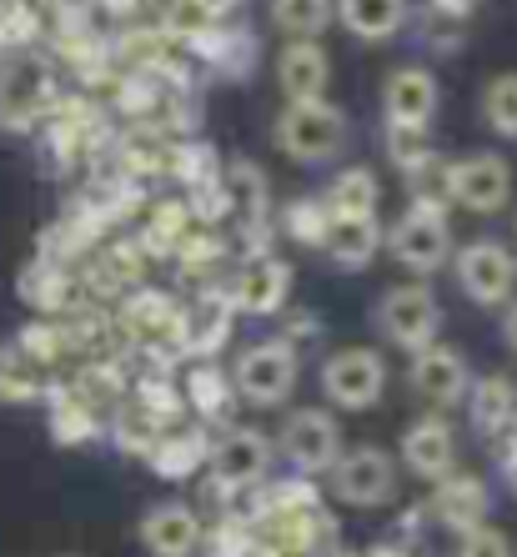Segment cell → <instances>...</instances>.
Here are the masks:
<instances>
[{"instance_id": "1", "label": "cell", "mask_w": 517, "mask_h": 557, "mask_svg": "<svg viewBox=\"0 0 517 557\" xmlns=\"http://www.w3.org/2000/svg\"><path fill=\"white\" fill-rule=\"evenodd\" d=\"M221 196H226V221H232L242 251H272V182L257 161H221Z\"/></svg>"}, {"instance_id": "2", "label": "cell", "mask_w": 517, "mask_h": 557, "mask_svg": "<svg viewBox=\"0 0 517 557\" xmlns=\"http://www.w3.org/2000/svg\"><path fill=\"white\" fill-rule=\"evenodd\" d=\"M272 141L301 166H327L347 146V116L332 101H286L272 121Z\"/></svg>"}, {"instance_id": "3", "label": "cell", "mask_w": 517, "mask_h": 557, "mask_svg": "<svg viewBox=\"0 0 517 557\" xmlns=\"http://www.w3.org/2000/svg\"><path fill=\"white\" fill-rule=\"evenodd\" d=\"M56 96V71L46 55L15 51L0 61V126L5 131H30L51 116Z\"/></svg>"}, {"instance_id": "4", "label": "cell", "mask_w": 517, "mask_h": 557, "mask_svg": "<svg viewBox=\"0 0 517 557\" xmlns=\"http://www.w3.org/2000/svg\"><path fill=\"white\" fill-rule=\"evenodd\" d=\"M232 387L251 407H282L297 387V347H286L282 337L251 342L232 367Z\"/></svg>"}, {"instance_id": "5", "label": "cell", "mask_w": 517, "mask_h": 557, "mask_svg": "<svg viewBox=\"0 0 517 557\" xmlns=\"http://www.w3.org/2000/svg\"><path fill=\"white\" fill-rule=\"evenodd\" d=\"M377 332L402 351L432 347L442 332V307H438V297H432V286L402 282V286H392V292H382V301H377Z\"/></svg>"}, {"instance_id": "6", "label": "cell", "mask_w": 517, "mask_h": 557, "mask_svg": "<svg viewBox=\"0 0 517 557\" xmlns=\"http://www.w3.org/2000/svg\"><path fill=\"white\" fill-rule=\"evenodd\" d=\"M392 251L397 267H407L413 276H432L442 272L447 261H453V226L442 211H422V207H407L397 221H392V232L382 236Z\"/></svg>"}, {"instance_id": "7", "label": "cell", "mask_w": 517, "mask_h": 557, "mask_svg": "<svg viewBox=\"0 0 517 557\" xmlns=\"http://www.w3.org/2000/svg\"><path fill=\"white\" fill-rule=\"evenodd\" d=\"M387 392V362L377 347H342L322 362V397L342 412H367Z\"/></svg>"}, {"instance_id": "8", "label": "cell", "mask_w": 517, "mask_h": 557, "mask_svg": "<svg viewBox=\"0 0 517 557\" xmlns=\"http://www.w3.org/2000/svg\"><path fill=\"white\" fill-rule=\"evenodd\" d=\"M276 447L267 432L257 428H226L221 437H211V453H207V467H211V493L217 497H232L242 487H257L272 467Z\"/></svg>"}, {"instance_id": "9", "label": "cell", "mask_w": 517, "mask_h": 557, "mask_svg": "<svg viewBox=\"0 0 517 557\" xmlns=\"http://www.w3.org/2000/svg\"><path fill=\"white\" fill-rule=\"evenodd\" d=\"M272 447L292 462L297 478H327L332 462L342 457V432H336L332 412H322V407H301V412H292L282 422V432H276Z\"/></svg>"}, {"instance_id": "10", "label": "cell", "mask_w": 517, "mask_h": 557, "mask_svg": "<svg viewBox=\"0 0 517 557\" xmlns=\"http://www.w3.org/2000/svg\"><path fill=\"white\" fill-rule=\"evenodd\" d=\"M453 276L463 286L467 301H478V307H503L513 301L517 292V251H507L503 242H467L463 251H453Z\"/></svg>"}, {"instance_id": "11", "label": "cell", "mask_w": 517, "mask_h": 557, "mask_svg": "<svg viewBox=\"0 0 517 557\" xmlns=\"http://www.w3.org/2000/svg\"><path fill=\"white\" fill-rule=\"evenodd\" d=\"M447 191H453V207L472 211V216H497L513 201V166L497 151L447 161Z\"/></svg>"}, {"instance_id": "12", "label": "cell", "mask_w": 517, "mask_h": 557, "mask_svg": "<svg viewBox=\"0 0 517 557\" xmlns=\"http://www.w3.org/2000/svg\"><path fill=\"white\" fill-rule=\"evenodd\" d=\"M332 497L347 507H387L397 497V462L382 447H352L332 462Z\"/></svg>"}, {"instance_id": "13", "label": "cell", "mask_w": 517, "mask_h": 557, "mask_svg": "<svg viewBox=\"0 0 517 557\" xmlns=\"http://www.w3.org/2000/svg\"><path fill=\"white\" fill-rule=\"evenodd\" d=\"M236 326V307L226 297V286H201L192 301L182 307V322H176V342H182V362H211L226 342H232Z\"/></svg>"}, {"instance_id": "14", "label": "cell", "mask_w": 517, "mask_h": 557, "mask_svg": "<svg viewBox=\"0 0 517 557\" xmlns=\"http://www.w3.org/2000/svg\"><path fill=\"white\" fill-rule=\"evenodd\" d=\"M226 297L242 317H276L292 297V267L276 251H251L226 282Z\"/></svg>"}, {"instance_id": "15", "label": "cell", "mask_w": 517, "mask_h": 557, "mask_svg": "<svg viewBox=\"0 0 517 557\" xmlns=\"http://www.w3.org/2000/svg\"><path fill=\"white\" fill-rule=\"evenodd\" d=\"M407 382H413V392L422 397L427 407H457L467 397V387H472V372H467L463 351L438 347V342H432V347L413 351Z\"/></svg>"}, {"instance_id": "16", "label": "cell", "mask_w": 517, "mask_h": 557, "mask_svg": "<svg viewBox=\"0 0 517 557\" xmlns=\"http://www.w3.org/2000/svg\"><path fill=\"white\" fill-rule=\"evenodd\" d=\"M397 453L413 478L438 482V478H447V472H457V432L447 417H417L413 428L402 432Z\"/></svg>"}, {"instance_id": "17", "label": "cell", "mask_w": 517, "mask_h": 557, "mask_svg": "<svg viewBox=\"0 0 517 557\" xmlns=\"http://www.w3.org/2000/svg\"><path fill=\"white\" fill-rule=\"evenodd\" d=\"M438 76L427 65H397L382 86V111H387V126H432L438 116Z\"/></svg>"}, {"instance_id": "18", "label": "cell", "mask_w": 517, "mask_h": 557, "mask_svg": "<svg viewBox=\"0 0 517 557\" xmlns=\"http://www.w3.org/2000/svg\"><path fill=\"white\" fill-rule=\"evenodd\" d=\"M488 512H492V493L488 482L472 478V472H447V478L432 482V518L447 532L478 528V522H488Z\"/></svg>"}, {"instance_id": "19", "label": "cell", "mask_w": 517, "mask_h": 557, "mask_svg": "<svg viewBox=\"0 0 517 557\" xmlns=\"http://www.w3.org/2000/svg\"><path fill=\"white\" fill-rule=\"evenodd\" d=\"M276 86L286 101H327L332 86V61L317 40H286L276 55Z\"/></svg>"}, {"instance_id": "20", "label": "cell", "mask_w": 517, "mask_h": 557, "mask_svg": "<svg viewBox=\"0 0 517 557\" xmlns=\"http://www.w3.org/2000/svg\"><path fill=\"white\" fill-rule=\"evenodd\" d=\"M201 518L186 503H161L141 518V547L151 557H192L201 547Z\"/></svg>"}, {"instance_id": "21", "label": "cell", "mask_w": 517, "mask_h": 557, "mask_svg": "<svg viewBox=\"0 0 517 557\" xmlns=\"http://www.w3.org/2000/svg\"><path fill=\"white\" fill-rule=\"evenodd\" d=\"M317 251H327V261L342 267V272H367L377 261V251H382V221L377 216H332V226H327Z\"/></svg>"}, {"instance_id": "22", "label": "cell", "mask_w": 517, "mask_h": 557, "mask_svg": "<svg viewBox=\"0 0 517 557\" xmlns=\"http://www.w3.org/2000/svg\"><path fill=\"white\" fill-rule=\"evenodd\" d=\"M207 453H211V437L207 428H167L161 437H156V447L141 457L146 467H151L161 482H186L192 472H201L207 467Z\"/></svg>"}, {"instance_id": "23", "label": "cell", "mask_w": 517, "mask_h": 557, "mask_svg": "<svg viewBox=\"0 0 517 557\" xmlns=\"http://www.w3.org/2000/svg\"><path fill=\"white\" fill-rule=\"evenodd\" d=\"M336 21L357 40L377 46V40H392L413 21V0H336Z\"/></svg>"}, {"instance_id": "24", "label": "cell", "mask_w": 517, "mask_h": 557, "mask_svg": "<svg viewBox=\"0 0 517 557\" xmlns=\"http://www.w3.org/2000/svg\"><path fill=\"white\" fill-rule=\"evenodd\" d=\"M46 422H51V437L61 447H86V442L101 437V412L91 403H81L71 387H46Z\"/></svg>"}, {"instance_id": "25", "label": "cell", "mask_w": 517, "mask_h": 557, "mask_svg": "<svg viewBox=\"0 0 517 557\" xmlns=\"http://www.w3.org/2000/svg\"><path fill=\"white\" fill-rule=\"evenodd\" d=\"M182 397H186V407H192L201 422H226L232 407H236L232 376L221 372L217 362H196L192 372H186V382H182Z\"/></svg>"}, {"instance_id": "26", "label": "cell", "mask_w": 517, "mask_h": 557, "mask_svg": "<svg viewBox=\"0 0 517 557\" xmlns=\"http://www.w3.org/2000/svg\"><path fill=\"white\" fill-rule=\"evenodd\" d=\"M463 403H467V412H472V428H478L482 437H497L517 412V387L507 376H482V382L467 387Z\"/></svg>"}, {"instance_id": "27", "label": "cell", "mask_w": 517, "mask_h": 557, "mask_svg": "<svg viewBox=\"0 0 517 557\" xmlns=\"http://www.w3.org/2000/svg\"><path fill=\"white\" fill-rule=\"evenodd\" d=\"M327 211L332 216H377V207H382V186H377V176L367 166H347L336 171L332 186L322 191Z\"/></svg>"}, {"instance_id": "28", "label": "cell", "mask_w": 517, "mask_h": 557, "mask_svg": "<svg viewBox=\"0 0 517 557\" xmlns=\"http://www.w3.org/2000/svg\"><path fill=\"white\" fill-rule=\"evenodd\" d=\"M186 232H192V211H186V201H156V207L146 211V226H141V236H136V247L146 251V261H161V257H171V251L182 247Z\"/></svg>"}, {"instance_id": "29", "label": "cell", "mask_w": 517, "mask_h": 557, "mask_svg": "<svg viewBox=\"0 0 517 557\" xmlns=\"http://www.w3.org/2000/svg\"><path fill=\"white\" fill-rule=\"evenodd\" d=\"M467 21L472 15H457V11H442V5H432L427 0L422 11H417V46H422L427 55H453L467 46Z\"/></svg>"}, {"instance_id": "30", "label": "cell", "mask_w": 517, "mask_h": 557, "mask_svg": "<svg viewBox=\"0 0 517 557\" xmlns=\"http://www.w3.org/2000/svg\"><path fill=\"white\" fill-rule=\"evenodd\" d=\"M167 176H176V182L192 191V186H201V182H217L221 156L211 151L207 141H196V136H176V141H167Z\"/></svg>"}, {"instance_id": "31", "label": "cell", "mask_w": 517, "mask_h": 557, "mask_svg": "<svg viewBox=\"0 0 517 557\" xmlns=\"http://www.w3.org/2000/svg\"><path fill=\"white\" fill-rule=\"evenodd\" d=\"M336 21V0H272V26L292 40H317Z\"/></svg>"}, {"instance_id": "32", "label": "cell", "mask_w": 517, "mask_h": 557, "mask_svg": "<svg viewBox=\"0 0 517 557\" xmlns=\"http://www.w3.org/2000/svg\"><path fill=\"white\" fill-rule=\"evenodd\" d=\"M46 397V367H36L26 351L5 342L0 347V403H36Z\"/></svg>"}, {"instance_id": "33", "label": "cell", "mask_w": 517, "mask_h": 557, "mask_svg": "<svg viewBox=\"0 0 517 557\" xmlns=\"http://www.w3.org/2000/svg\"><path fill=\"white\" fill-rule=\"evenodd\" d=\"M161 432H167V428H161V422H156V417L136 403V397L111 407V442H116L126 457H146L156 447V437H161Z\"/></svg>"}, {"instance_id": "34", "label": "cell", "mask_w": 517, "mask_h": 557, "mask_svg": "<svg viewBox=\"0 0 517 557\" xmlns=\"http://www.w3.org/2000/svg\"><path fill=\"white\" fill-rule=\"evenodd\" d=\"M176 257V267H182V276H211L226 261V236L217 232V226H201V221H192V232L182 236V247L171 251Z\"/></svg>"}, {"instance_id": "35", "label": "cell", "mask_w": 517, "mask_h": 557, "mask_svg": "<svg viewBox=\"0 0 517 557\" xmlns=\"http://www.w3.org/2000/svg\"><path fill=\"white\" fill-rule=\"evenodd\" d=\"M136 403H141L161 428H176V422L186 417L182 382H176L171 372H141V382H136Z\"/></svg>"}, {"instance_id": "36", "label": "cell", "mask_w": 517, "mask_h": 557, "mask_svg": "<svg viewBox=\"0 0 517 557\" xmlns=\"http://www.w3.org/2000/svg\"><path fill=\"white\" fill-rule=\"evenodd\" d=\"M282 226L297 247H322L327 226H332V211H327L322 196H297V201L282 211Z\"/></svg>"}, {"instance_id": "37", "label": "cell", "mask_w": 517, "mask_h": 557, "mask_svg": "<svg viewBox=\"0 0 517 557\" xmlns=\"http://www.w3.org/2000/svg\"><path fill=\"white\" fill-rule=\"evenodd\" d=\"M482 121L492 136L517 141V76H492L482 91Z\"/></svg>"}, {"instance_id": "38", "label": "cell", "mask_w": 517, "mask_h": 557, "mask_svg": "<svg viewBox=\"0 0 517 557\" xmlns=\"http://www.w3.org/2000/svg\"><path fill=\"white\" fill-rule=\"evenodd\" d=\"M438 156V146H432V126H387V161L407 176V171L427 166Z\"/></svg>"}, {"instance_id": "39", "label": "cell", "mask_w": 517, "mask_h": 557, "mask_svg": "<svg viewBox=\"0 0 517 557\" xmlns=\"http://www.w3.org/2000/svg\"><path fill=\"white\" fill-rule=\"evenodd\" d=\"M201 547H207V557H257L251 522L242 518H221L211 532H201Z\"/></svg>"}, {"instance_id": "40", "label": "cell", "mask_w": 517, "mask_h": 557, "mask_svg": "<svg viewBox=\"0 0 517 557\" xmlns=\"http://www.w3.org/2000/svg\"><path fill=\"white\" fill-rule=\"evenodd\" d=\"M15 347L26 351L36 367H56L65 357V332L61 322H30L21 337H15Z\"/></svg>"}, {"instance_id": "41", "label": "cell", "mask_w": 517, "mask_h": 557, "mask_svg": "<svg viewBox=\"0 0 517 557\" xmlns=\"http://www.w3.org/2000/svg\"><path fill=\"white\" fill-rule=\"evenodd\" d=\"M457 557H513V543L492 522H478V528L457 532Z\"/></svg>"}, {"instance_id": "42", "label": "cell", "mask_w": 517, "mask_h": 557, "mask_svg": "<svg viewBox=\"0 0 517 557\" xmlns=\"http://www.w3.org/2000/svg\"><path fill=\"white\" fill-rule=\"evenodd\" d=\"M146 5H156V0H101V11L111 15V21H121V26H141Z\"/></svg>"}, {"instance_id": "43", "label": "cell", "mask_w": 517, "mask_h": 557, "mask_svg": "<svg viewBox=\"0 0 517 557\" xmlns=\"http://www.w3.org/2000/svg\"><path fill=\"white\" fill-rule=\"evenodd\" d=\"M503 342H507V351L517 357V301L507 307V317H503Z\"/></svg>"}, {"instance_id": "44", "label": "cell", "mask_w": 517, "mask_h": 557, "mask_svg": "<svg viewBox=\"0 0 517 557\" xmlns=\"http://www.w3.org/2000/svg\"><path fill=\"white\" fill-rule=\"evenodd\" d=\"M503 478H507V487L517 493V442H507V453H503Z\"/></svg>"}, {"instance_id": "45", "label": "cell", "mask_w": 517, "mask_h": 557, "mask_svg": "<svg viewBox=\"0 0 517 557\" xmlns=\"http://www.w3.org/2000/svg\"><path fill=\"white\" fill-rule=\"evenodd\" d=\"M432 5H442V11H457V15H472V11H478V0H432Z\"/></svg>"}, {"instance_id": "46", "label": "cell", "mask_w": 517, "mask_h": 557, "mask_svg": "<svg viewBox=\"0 0 517 557\" xmlns=\"http://www.w3.org/2000/svg\"><path fill=\"white\" fill-rule=\"evenodd\" d=\"M367 557H407V547H402V543H377Z\"/></svg>"}, {"instance_id": "47", "label": "cell", "mask_w": 517, "mask_h": 557, "mask_svg": "<svg viewBox=\"0 0 517 557\" xmlns=\"http://www.w3.org/2000/svg\"><path fill=\"white\" fill-rule=\"evenodd\" d=\"M61 557H76V553H61Z\"/></svg>"}]
</instances>
